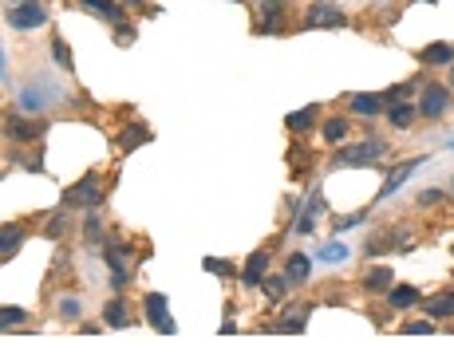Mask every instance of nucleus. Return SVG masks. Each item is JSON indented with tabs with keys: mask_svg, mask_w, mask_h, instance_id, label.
Wrapping results in <instances>:
<instances>
[{
	"mask_svg": "<svg viewBox=\"0 0 454 355\" xmlns=\"http://www.w3.org/2000/svg\"><path fill=\"white\" fill-rule=\"evenodd\" d=\"M44 20H48V8H44L40 0H20L13 13H8V24L20 28V32H24V28H40Z\"/></svg>",
	"mask_w": 454,
	"mask_h": 355,
	"instance_id": "1",
	"label": "nucleus"
},
{
	"mask_svg": "<svg viewBox=\"0 0 454 355\" xmlns=\"http://www.w3.org/2000/svg\"><path fill=\"white\" fill-rule=\"evenodd\" d=\"M383 154V142H364V147H348L340 150L336 166H375V158Z\"/></svg>",
	"mask_w": 454,
	"mask_h": 355,
	"instance_id": "2",
	"label": "nucleus"
},
{
	"mask_svg": "<svg viewBox=\"0 0 454 355\" xmlns=\"http://www.w3.org/2000/svg\"><path fill=\"white\" fill-rule=\"evenodd\" d=\"M305 24L308 28H340V24H344V13H340L336 4H328V0H316V4L308 8Z\"/></svg>",
	"mask_w": 454,
	"mask_h": 355,
	"instance_id": "3",
	"label": "nucleus"
},
{
	"mask_svg": "<svg viewBox=\"0 0 454 355\" xmlns=\"http://www.w3.org/2000/svg\"><path fill=\"white\" fill-rule=\"evenodd\" d=\"M67 206H99L103 201V190H99V174H87L83 182L75 185V190H67V197H63Z\"/></svg>",
	"mask_w": 454,
	"mask_h": 355,
	"instance_id": "4",
	"label": "nucleus"
},
{
	"mask_svg": "<svg viewBox=\"0 0 454 355\" xmlns=\"http://www.w3.org/2000/svg\"><path fill=\"white\" fill-rule=\"evenodd\" d=\"M446 107H451V91H446V87H439V83H430L427 91H423L419 115H423V119H439V115H442Z\"/></svg>",
	"mask_w": 454,
	"mask_h": 355,
	"instance_id": "5",
	"label": "nucleus"
},
{
	"mask_svg": "<svg viewBox=\"0 0 454 355\" xmlns=\"http://www.w3.org/2000/svg\"><path fill=\"white\" fill-rule=\"evenodd\" d=\"M166 312H170L166 296H162V292H150V296H147V316H150V324H154V331H162V336H174V320L166 316Z\"/></svg>",
	"mask_w": 454,
	"mask_h": 355,
	"instance_id": "6",
	"label": "nucleus"
},
{
	"mask_svg": "<svg viewBox=\"0 0 454 355\" xmlns=\"http://www.w3.org/2000/svg\"><path fill=\"white\" fill-rule=\"evenodd\" d=\"M4 131H8L13 138H20V142H32V138H40V126L28 123V119H20V115H8V119H4Z\"/></svg>",
	"mask_w": 454,
	"mask_h": 355,
	"instance_id": "7",
	"label": "nucleus"
},
{
	"mask_svg": "<svg viewBox=\"0 0 454 355\" xmlns=\"http://www.w3.org/2000/svg\"><path fill=\"white\" fill-rule=\"evenodd\" d=\"M419 162H423V158H411V162H403V166H399V170H395L391 178H387V182H383V190H380V201H383V197H391L395 190H399V185H403L407 178H411V174H415V166H419Z\"/></svg>",
	"mask_w": 454,
	"mask_h": 355,
	"instance_id": "8",
	"label": "nucleus"
},
{
	"mask_svg": "<svg viewBox=\"0 0 454 355\" xmlns=\"http://www.w3.org/2000/svg\"><path fill=\"white\" fill-rule=\"evenodd\" d=\"M265 265H269V253H253V257L245 261V269H241V281H245V284H261Z\"/></svg>",
	"mask_w": 454,
	"mask_h": 355,
	"instance_id": "9",
	"label": "nucleus"
},
{
	"mask_svg": "<svg viewBox=\"0 0 454 355\" xmlns=\"http://www.w3.org/2000/svg\"><path fill=\"white\" fill-rule=\"evenodd\" d=\"M308 269H312V261H308L305 253H293V257H289V269H284V276H289V284H305V281H308Z\"/></svg>",
	"mask_w": 454,
	"mask_h": 355,
	"instance_id": "10",
	"label": "nucleus"
},
{
	"mask_svg": "<svg viewBox=\"0 0 454 355\" xmlns=\"http://www.w3.org/2000/svg\"><path fill=\"white\" fill-rule=\"evenodd\" d=\"M51 99L56 95H44L40 87H24V91H20V110H44Z\"/></svg>",
	"mask_w": 454,
	"mask_h": 355,
	"instance_id": "11",
	"label": "nucleus"
},
{
	"mask_svg": "<svg viewBox=\"0 0 454 355\" xmlns=\"http://www.w3.org/2000/svg\"><path fill=\"white\" fill-rule=\"evenodd\" d=\"M348 253H352V249H348L344 241H328V245L320 249L316 257H320V265H344V261H348Z\"/></svg>",
	"mask_w": 454,
	"mask_h": 355,
	"instance_id": "12",
	"label": "nucleus"
},
{
	"mask_svg": "<svg viewBox=\"0 0 454 355\" xmlns=\"http://www.w3.org/2000/svg\"><path fill=\"white\" fill-rule=\"evenodd\" d=\"M423 308H427V316H454V292H442V296H430V300H427V304H423Z\"/></svg>",
	"mask_w": 454,
	"mask_h": 355,
	"instance_id": "13",
	"label": "nucleus"
},
{
	"mask_svg": "<svg viewBox=\"0 0 454 355\" xmlns=\"http://www.w3.org/2000/svg\"><path fill=\"white\" fill-rule=\"evenodd\" d=\"M316 115H320V110H316V107H305V110H293V115H289V119H284V126H289V131H296V135H300V131H308V126L316 123Z\"/></svg>",
	"mask_w": 454,
	"mask_h": 355,
	"instance_id": "14",
	"label": "nucleus"
},
{
	"mask_svg": "<svg viewBox=\"0 0 454 355\" xmlns=\"http://www.w3.org/2000/svg\"><path fill=\"white\" fill-rule=\"evenodd\" d=\"M20 241H24V233H20V229H13V225H8V229L0 233V261H13V253L20 249Z\"/></svg>",
	"mask_w": 454,
	"mask_h": 355,
	"instance_id": "15",
	"label": "nucleus"
},
{
	"mask_svg": "<svg viewBox=\"0 0 454 355\" xmlns=\"http://www.w3.org/2000/svg\"><path fill=\"white\" fill-rule=\"evenodd\" d=\"M320 209H324V201H320V197H312V201H308V209L300 213V221H296V233H312V229H316Z\"/></svg>",
	"mask_w": 454,
	"mask_h": 355,
	"instance_id": "16",
	"label": "nucleus"
},
{
	"mask_svg": "<svg viewBox=\"0 0 454 355\" xmlns=\"http://www.w3.org/2000/svg\"><path fill=\"white\" fill-rule=\"evenodd\" d=\"M83 4H87L95 16H103V20H115V24L123 20V13H119V4H115V0H83Z\"/></svg>",
	"mask_w": 454,
	"mask_h": 355,
	"instance_id": "17",
	"label": "nucleus"
},
{
	"mask_svg": "<svg viewBox=\"0 0 454 355\" xmlns=\"http://www.w3.org/2000/svg\"><path fill=\"white\" fill-rule=\"evenodd\" d=\"M423 63H454V44H430L423 51Z\"/></svg>",
	"mask_w": 454,
	"mask_h": 355,
	"instance_id": "18",
	"label": "nucleus"
},
{
	"mask_svg": "<svg viewBox=\"0 0 454 355\" xmlns=\"http://www.w3.org/2000/svg\"><path fill=\"white\" fill-rule=\"evenodd\" d=\"M364 284H368L371 292H383V288H391L395 284V276H391V269H371L368 276H364Z\"/></svg>",
	"mask_w": 454,
	"mask_h": 355,
	"instance_id": "19",
	"label": "nucleus"
},
{
	"mask_svg": "<svg viewBox=\"0 0 454 355\" xmlns=\"http://www.w3.org/2000/svg\"><path fill=\"white\" fill-rule=\"evenodd\" d=\"M119 142H123V150H135L138 142H150V131L135 123V126H127V131H123V138H119Z\"/></svg>",
	"mask_w": 454,
	"mask_h": 355,
	"instance_id": "20",
	"label": "nucleus"
},
{
	"mask_svg": "<svg viewBox=\"0 0 454 355\" xmlns=\"http://www.w3.org/2000/svg\"><path fill=\"white\" fill-rule=\"evenodd\" d=\"M380 99L375 95H352V110H356V115H380Z\"/></svg>",
	"mask_w": 454,
	"mask_h": 355,
	"instance_id": "21",
	"label": "nucleus"
},
{
	"mask_svg": "<svg viewBox=\"0 0 454 355\" xmlns=\"http://www.w3.org/2000/svg\"><path fill=\"white\" fill-rule=\"evenodd\" d=\"M419 300V288H411V284H399V288H391V304L395 308H411Z\"/></svg>",
	"mask_w": 454,
	"mask_h": 355,
	"instance_id": "22",
	"label": "nucleus"
},
{
	"mask_svg": "<svg viewBox=\"0 0 454 355\" xmlns=\"http://www.w3.org/2000/svg\"><path fill=\"white\" fill-rule=\"evenodd\" d=\"M415 115H419V107H411V103H395L391 107V126H411Z\"/></svg>",
	"mask_w": 454,
	"mask_h": 355,
	"instance_id": "23",
	"label": "nucleus"
},
{
	"mask_svg": "<svg viewBox=\"0 0 454 355\" xmlns=\"http://www.w3.org/2000/svg\"><path fill=\"white\" fill-rule=\"evenodd\" d=\"M103 320H107L111 328H127V308L119 304V300H115V304L103 308Z\"/></svg>",
	"mask_w": 454,
	"mask_h": 355,
	"instance_id": "24",
	"label": "nucleus"
},
{
	"mask_svg": "<svg viewBox=\"0 0 454 355\" xmlns=\"http://www.w3.org/2000/svg\"><path fill=\"white\" fill-rule=\"evenodd\" d=\"M13 324H24V308L4 304V308H0V328H13Z\"/></svg>",
	"mask_w": 454,
	"mask_h": 355,
	"instance_id": "25",
	"label": "nucleus"
},
{
	"mask_svg": "<svg viewBox=\"0 0 454 355\" xmlns=\"http://www.w3.org/2000/svg\"><path fill=\"white\" fill-rule=\"evenodd\" d=\"M284 288H289V276H269V281H265V296H269V300H281Z\"/></svg>",
	"mask_w": 454,
	"mask_h": 355,
	"instance_id": "26",
	"label": "nucleus"
},
{
	"mask_svg": "<svg viewBox=\"0 0 454 355\" xmlns=\"http://www.w3.org/2000/svg\"><path fill=\"white\" fill-rule=\"evenodd\" d=\"M344 135H348V123H344V119H328V126H324V138H328V142H340Z\"/></svg>",
	"mask_w": 454,
	"mask_h": 355,
	"instance_id": "27",
	"label": "nucleus"
},
{
	"mask_svg": "<svg viewBox=\"0 0 454 355\" xmlns=\"http://www.w3.org/2000/svg\"><path fill=\"white\" fill-rule=\"evenodd\" d=\"M51 56H56V63H60V67H72V51H67V44H63V40H56V44H51Z\"/></svg>",
	"mask_w": 454,
	"mask_h": 355,
	"instance_id": "28",
	"label": "nucleus"
},
{
	"mask_svg": "<svg viewBox=\"0 0 454 355\" xmlns=\"http://www.w3.org/2000/svg\"><path fill=\"white\" fill-rule=\"evenodd\" d=\"M206 272H218V276H234V265H229V261L209 257V261H206Z\"/></svg>",
	"mask_w": 454,
	"mask_h": 355,
	"instance_id": "29",
	"label": "nucleus"
},
{
	"mask_svg": "<svg viewBox=\"0 0 454 355\" xmlns=\"http://www.w3.org/2000/svg\"><path fill=\"white\" fill-rule=\"evenodd\" d=\"M435 328V324H430V320H411V324H407V336H427V331Z\"/></svg>",
	"mask_w": 454,
	"mask_h": 355,
	"instance_id": "30",
	"label": "nucleus"
},
{
	"mask_svg": "<svg viewBox=\"0 0 454 355\" xmlns=\"http://www.w3.org/2000/svg\"><path fill=\"white\" fill-rule=\"evenodd\" d=\"M83 233H87V241H99V237H103V225H99V217H95V213H91V217H87Z\"/></svg>",
	"mask_w": 454,
	"mask_h": 355,
	"instance_id": "31",
	"label": "nucleus"
},
{
	"mask_svg": "<svg viewBox=\"0 0 454 355\" xmlns=\"http://www.w3.org/2000/svg\"><path fill=\"white\" fill-rule=\"evenodd\" d=\"M79 312H83V308H79V300H72V296H67V300H60V316L75 320V316H79Z\"/></svg>",
	"mask_w": 454,
	"mask_h": 355,
	"instance_id": "32",
	"label": "nucleus"
},
{
	"mask_svg": "<svg viewBox=\"0 0 454 355\" xmlns=\"http://www.w3.org/2000/svg\"><path fill=\"white\" fill-rule=\"evenodd\" d=\"M63 229H67V213H56V217H51V225H48V233H51V237H60Z\"/></svg>",
	"mask_w": 454,
	"mask_h": 355,
	"instance_id": "33",
	"label": "nucleus"
},
{
	"mask_svg": "<svg viewBox=\"0 0 454 355\" xmlns=\"http://www.w3.org/2000/svg\"><path fill=\"white\" fill-rule=\"evenodd\" d=\"M359 221H364V209H359V213H348V217H340V221H336V229H352V225H359Z\"/></svg>",
	"mask_w": 454,
	"mask_h": 355,
	"instance_id": "34",
	"label": "nucleus"
},
{
	"mask_svg": "<svg viewBox=\"0 0 454 355\" xmlns=\"http://www.w3.org/2000/svg\"><path fill=\"white\" fill-rule=\"evenodd\" d=\"M439 190H427V194H419V206H430V201H439Z\"/></svg>",
	"mask_w": 454,
	"mask_h": 355,
	"instance_id": "35",
	"label": "nucleus"
},
{
	"mask_svg": "<svg viewBox=\"0 0 454 355\" xmlns=\"http://www.w3.org/2000/svg\"><path fill=\"white\" fill-rule=\"evenodd\" d=\"M261 8H269V13H277V8H281V0H257Z\"/></svg>",
	"mask_w": 454,
	"mask_h": 355,
	"instance_id": "36",
	"label": "nucleus"
},
{
	"mask_svg": "<svg viewBox=\"0 0 454 355\" xmlns=\"http://www.w3.org/2000/svg\"><path fill=\"white\" fill-rule=\"evenodd\" d=\"M430 4H439V0H430Z\"/></svg>",
	"mask_w": 454,
	"mask_h": 355,
	"instance_id": "37",
	"label": "nucleus"
},
{
	"mask_svg": "<svg viewBox=\"0 0 454 355\" xmlns=\"http://www.w3.org/2000/svg\"><path fill=\"white\" fill-rule=\"evenodd\" d=\"M131 4H138V0H131Z\"/></svg>",
	"mask_w": 454,
	"mask_h": 355,
	"instance_id": "38",
	"label": "nucleus"
}]
</instances>
